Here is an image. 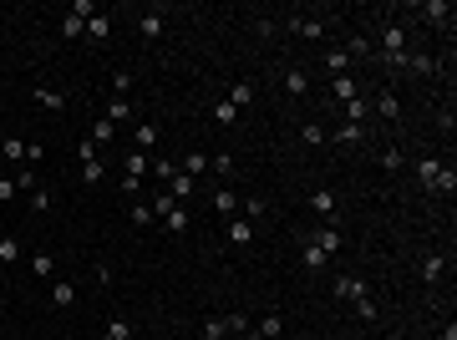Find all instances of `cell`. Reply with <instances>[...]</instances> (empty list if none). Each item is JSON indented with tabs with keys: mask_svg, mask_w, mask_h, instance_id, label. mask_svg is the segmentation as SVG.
Masks as SVG:
<instances>
[{
	"mask_svg": "<svg viewBox=\"0 0 457 340\" xmlns=\"http://www.w3.org/2000/svg\"><path fill=\"white\" fill-rule=\"evenodd\" d=\"M417 183L432 188V193H442V198L457 193V173H452L447 163H437V158H417Z\"/></svg>",
	"mask_w": 457,
	"mask_h": 340,
	"instance_id": "obj_1",
	"label": "cell"
},
{
	"mask_svg": "<svg viewBox=\"0 0 457 340\" xmlns=\"http://www.w3.org/2000/svg\"><path fill=\"white\" fill-rule=\"evenodd\" d=\"M381 61L406 67V26H397V20H386V26H381Z\"/></svg>",
	"mask_w": 457,
	"mask_h": 340,
	"instance_id": "obj_2",
	"label": "cell"
},
{
	"mask_svg": "<svg viewBox=\"0 0 457 340\" xmlns=\"http://www.w3.org/2000/svg\"><path fill=\"white\" fill-rule=\"evenodd\" d=\"M305 239H310V244L325 254V259H336V254L345 249V233H340V224H320V229H310V233H305Z\"/></svg>",
	"mask_w": 457,
	"mask_h": 340,
	"instance_id": "obj_3",
	"label": "cell"
},
{
	"mask_svg": "<svg viewBox=\"0 0 457 340\" xmlns=\"http://www.w3.org/2000/svg\"><path fill=\"white\" fill-rule=\"evenodd\" d=\"M325 26H331V20H310V15H285V31H295V36H305V41H320V36H325Z\"/></svg>",
	"mask_w": 457,
	"mask_h": 340,
	"instance_id": "obj_4",
	"label": "cell"
},
{
	"mask_svg": "<svg viewBox=\"0 0 457 340\" xmlns=\"http://www.w3.org/2000/svg\"><path fill=\"white\" fill-rule=\"evenodd\" d=\"M310 208H315V214H325V224H336V214H340V198L331 193V188H315V193H310Z\"/></svg>",
	"mask_w": 457,
	"mask_h": 340,
	"instance_id": "obj_5",
	"label": "cell"
},
{
	"mask_svg": "<svg viewBox=\"0 0 457 340\" xmlns=\"http://www.w3.org/2000/svg\"><path fill=\"white\" fill-rule=\"evenodd\" d=\"M163 26H168V20H163V11H147V15H138V36L147 41V46H152V41H163Z\"/></svg>",
	"mask_w": 457,
	"mask_h": 340,
	"instance_id": "obj_6",
	"label": "cell"
},
{
	"mask_svg": "<svg viewBox=\"0 0 457 340\" xmlns=\"http://www.w3.org/2000/svg\"><path fill=\"white\" fill-rule=\"evenodd\" d=\"M147 168H152V158H147V153H127V178H122V188H127V193L138 188V178L147 173Z\"/></svg>",
	"mask_w": 457,
	"mask_h": 340,
	"instance_id": "obj_7",
	"label": "cell"
},
{
	"mask_svg": "<svg viewBox=\"0 0 457 340\" xmlns=\"http://www.w3.org/2000/svg\"><path fill=\"white\" fill-rule=\"evenodd\" d=\"M331 97H336V102H356V97H361V81H356L351 72H345V76H331Z\"/></svg>",
	"mask_w": 457,
	"mask_h": 340,
	"instance_id": "obj_8",
	"label": "cell"
},
{
	"mask_svg": "<svg viewBox=\"0 0 457 340\" xmlns=\"http://www.w3.org/2000/svg\"><path fill=\"white\" fill-rule=\"evenodd\" d=\"M361 294H371L366 280H356V274H340L336 280V300H361Z\"/></svg>",
	"mask_w": 457,
	"mask_h": 340,
	"instance_id": "obj_9",
	"label": "cell"
},
{
	"mask_svg": "<svg viewBox=\"0 0 457 340\" xmlns=\"http://www.w3.org/2000/svg\"><path fill=\"white\" fill-rule=\"evenodd\" d=\"M442 269H447V259H442V254H422V285H427V290L442 280Z\"/></svg>",
	"mask_w": 457,
	"mask_h": 340,
	"instance_id": "obj_10",
	"label": "cell"
},
{
	"mask_svg": "<svg viewBox=\"0 0 457 340\" xmlns=\"http://www.w3.org/2000/svg\"><path fill=\"white\" fill-rule=\"evenodd\" d=\"M133 142H138V153H152V147H158V122H138Z\"/></svg>",
	"mask_w": 457,
	"mask_h": 340,
	"instance_id": "obj_11",
	"label": "cell"
},
{
	"mask_svg": "<svg viewBox=\"0 0 457 340\" xmlns=\"http://www.w3.org/2000/svg\"><path fill=\"white\" fill-rule=\"evenodd\" d=\"M376 112H381L386 122H402V102H397V92H391V87L376 92Z\"/></svg>",
	"mask_w": 457,
	"mask_h": 340,
	"instance_id": "obj_12",
	"label": "cell"
},
{
	"mask_svg": "<svg viewBox=\"0 0 457 340\" xmlns=\"http://www.w3.org/2000/svg\"><path fill=\"white\" fill-rule=\"evenodd\" d=\"M31 274H36V280H51V274H56V254L36 249V254H31Z\"/></svg>",
	"mask_w": 457,
	"mask_h": 340,
	"instance_id": "obj_13",
	"label": "cell"
},
{
	"mask_svg": "<svg viewBox=\"0 0 457 340\" xmlns=\"http://www.w3.org/2000/svg\"><path fill=\"white\" fill-rule=\"evenodd\" d=\"M422 15L432 20V26H452V6H447V0H427Z\"/></svg>",
	"mask_w": 457,
	"mask_h": 340,
	"instance_id": "obj_14",
	"label": "cell"
},
{
	"mask_svg": "<svg viewBox=\"0 0 457 340\" xmlns=\"http://www.w3.org/2000/svg\"><path fill=\"white\" fill-rule=\"evenodd\" d=\"M107 122H112V127L133 122V102H127V97H112V102H107Z\"/></svg>",
	"mask_w": 457,
	"mask_h": 340,
	"instance_id": "obj_15",
	"label": "cell"
},
{
	"mask_svg": "<svg viewBox=\"0 0 457 340\" xmlns=\"http://www.w3.org/2000/svg\"><path fill=\"white\" fill-rule=\"evenodd\" d=\"M285 92H290V97H305V92H310V72L290 67V72H285Z\"/></svg>",
	"mask_w": 457,
	"mask_h": 340,
	"instance_id": "obj_16",
	"label": "cell"
},
{
	"mask_svg": "<svg viewBox=\"0 0 457 340\" xmlns=\"http://www.w3.org/2000/svg\"><path fill=\"white\" fill-rule=\"evenodd\" d=\"M325 72H331V76H345V72H351V56H345V46L325 51Z\"/></svg>",
	"mask_w": 457,
	"mask_h": 340,
	"instance_id": "obj_17",
	"label": "cell"
},
{
	"mask_svg": "<svg viewBox=\"0 0 457 340\" xmlns=\"http://www.w3.org/2000/svg\"><path fill=\"white\" fill-rule=\"evenodd\" d=\"M36 102H41L46 112H67V97H61L56 87H36Z\"/></svg>",
	"mask_w": 457,
	"mask_h": 340,
	"instance_id": "obj_18",
	"label": "cell"
},
{
	"mask_svg": "<svg viewBox=\"0 0 457 340\" xmlns=\"http://www.w3.org/2000/svg\"><path fill=\"white\" fill-rule=\"evenodd\" d=\"M376 163L386 168V173H402V168H406V153H402V147H381Z\"/></svg>",
	"mask_w": 457,
	"mask_h": 340,
	"instance_id": "obj_19",
	"label": "cell"
},
{
	"mask_svg": "<svg viewBox=\"0 0 457 340\" xmlns=\"http://www.w3.org/2000/svg\"><path fill=\"white\" fill-rule=\"evenodd\" d=\"M300 264H305V269H310V274H320V269H325V264H331V259H325V254H320V249H315L310 239H305V249H300Z\"/></svg>",
	"mask_w": 457,
	"mask_h": 340,
	"instance_id": "obj_20",
	"label": "cell"
},
{
	"mask_svg": "<svg viewBox=\"0 0 457 340\" xmlns=\"http://www.w3.org/2000/svg\"><path fill=\"white\" fill-rule=\"evenodd\" d=\"M72 300H77V285H72V280H56V285H51V305H56V310H67Z\"/></svg>",
	"mask_w": 457,
	"mask_h": 340,
	"instance_id": "obj_21",
	"label": "cell"
},
{
	"mask_svg": "<svg viewBox=\"0 0 457 340\" xmlns=\"http://www.w3.org/2000/svg\"><path fill=\"white\" fill-rule=\"evenodd\" d=\"M224 102H234V107H249V102H254V81H234Z\"/></svg>",
	"mask_w": 457,
	"mask_h": 340,
	"instance_id": "obj_22",
	"label": "cell"
},
{
	"mask_svg": "<svg viewBox=\"0 0 457 340\" xmlns=\"http://www.w3.org/2000/svg\"><path fill=\"white\" fill-rule=\"evenodd\" d=\"M285 335V315H265V320H259V340H279Z\"/></svg>",
	"mask_w": 457,
	"mask_h": 340,
	"instance_id": "obj_23",
	"label": "cell"
},
{
	"mask_svg": "<svg viewBox=\"0 0 457 340\" xmlns=\"http://www.w3.org/2000/svg\"><path fill=\"white\" fill-rule=\"evenodd\" d=\"M300 142H305V147H325L331 137H325V127H320V122H305V127H300Z\"/></svg>",
	"mask_w": 457,
	"mask_h": 340,
	"instance_id": "obj_24",
	"label": "cell"
},
{
	"mask_svg": "<svg viewBox=\"0 0 457 340\" xmlns=\"http://www.w3.org/2000/svg\"><path fill=\"white\" fill-rule=\"evenodd\" d=\"M331 142H345V147H356V142H366V127H356V122H340V132H336Z\"/></svg>",
	"mask_w": 457,
	"mask_h": 340,
	"instance_id": "obj_25",
	"label": "cell"
},
{
	"mask_svg": "<svg viewBox=\"0 0 457 340\" xmlns=\"http://www.w3.org/2000/svg\"><path fill=\"white\" fill-rule=\"evenodd\" d=\"M229 239L234 244H254V224L249 219H229Z\"/></svg>",
	"mask_w": 457,
	"mask_h": 340,
	"instance_id": "obj_26",
	"label": "cell"
},
{
	"mask_svg": "<svg viewBox=\"0 0 457 340\" xmlns=\"http://www.w3.org/2000/svg\"><path fill=\"white\" fill-rule=\"evenodd\" d=\"M340 107H345V122H356V127L371 117V102H361V97H356V102H340Z\"/></svg>",
	"mask_w": 457,
	"mask_h": 340,
	"instance_id": "obj_27",
	"label": "cell"
},
{
	"mask_svg": "<svg viewBox=\"0 0 457 340\" xmlns=\"http://www.w3.org/2000/svg\"><path fill=\"white\" fill-rule=\"evenodd\" d=\"M0 158H11V163H26V142H20V137H0Z\"/></svg>",
	"mask_w": 457,
	"mask_h": 340,
	"instance_id": "obj_28",
	"label": "cell"
},
{
	"mask_svg": "<svg viewBox=\"0 0 457 340\" xmlns=\"http://www.w3.org/2000/svg\"><path fill=\"white\" fill-rule=\"evenodd\" d=\"M239 198H234V188H213V214H234Z\"/></svg>",
	"mask_w": 457,
	"mask_h": 340,
	"instance_id": "obj_29",
	"label": "cell"
},
{
	"mask_svg": "<svg viewBox=\"0 0 457 340\" xmlns=\"http://www.w3.org/2000/svg\"><path fill=\"white\" fill-rule=\"evenodd\" d=\"M178 173H188V178H199V173H208V158H204V153H188V158L178 163Z\"/></svg>",
	"mask_w": 457,
	"mask_h": 340,
	"instance_id": "obj_30",
	"label": "cell"
},
{
	"mask_svg": "<svg viewBox=\"0 0 457 340\" xmlns=\"http://www.w3.org/2000/svg\"><path fill=\"white\" fill-rule=\"evenodd\" d=\"M173 208H183V203H178V198H173V193H168V188H163V193H158V198H152V219H168V214H173Z\"/></svg>",
	"mask_w": 457,
	"mask_h": 340,
	"instance_id": "obj_31",
	"label": "cell"
},
{
	"mask_svg": "<svg viewBox=\"0 0 457 340\" xmlns=\"http://www.w3.org/2000/svg\"><path fill=\"white\" fill-rule=\"evenodd\" d=\"M81 31H86V15H77V11H72L67 20H61V41H77Z\"/></svg>",
	"mask_w": 457,
	"mask_h": 340,
	"instance_id": "obj_32",
	"label": "cell"
},
{
	"mask_svg": "<svg viewBox=\"0 0 457 340\" xmlns=\"http://www.w3.org/2000/svg\"><path fill=\"white\" fill-rule=\"evenodd\" d=\"M168 193L178 198V203H188V198H193V178H188V173H178V178L168 183Z\"/></svg>",
	"mask_w": 457,
	"mask_h": 340,
	"instance_id": "obj_33",
	"label": "cell"
},
{
	"mask_svg": "<svg viewBox=\"0 0 457 340\" xmlns=\"http://www.w3.org/2000/svg\"><path fill=\"white\" fill-rule=\"evenodd\" d=\"M127 219H133V229H147V224H158V219H152V203H133V208H127Z\"/></svg>",
	"mask_w": 457,
	"mask_h": 340,
	"instance_id": "obj_34",
	"label": "cell"
},
{
	"mask_svg": "<svg viewBox=\"0 0 457 340\" xmlns=\"http://www.w3.org/2000/svg\"><path fill=\"white\" fill-rule=\"evenodd\" d=\"M152 178H163V188L178 178V163H168V158H152Z\"/></svg>",
	"mask_w": 457,
	"mask_h": 340,
	"instance_id": "obj_35",
	"label": "cell"
},
{
	"mask_svg": "<svg viewBox=\"0 0 457 340\" xmlns=\"http://www.w3.org/2000/svg\"><path fill=\"white\" fill-rule=\"evenodd\" d=\"M51 203H56V198H51V188H41V183H36V188H31V214H46Z\"/></svg>",
	"mask_w": 457,
	"mask_h": 340,
	"instance_id": "obj_36",
	"label": "cell"
},
{
	"mask_svg": "<svg viewBox=\"0 0 457 340\" xmlns=\"http://www.w3.org/2000/svg\"><path fill=\"white\" fill-rule=\"evenodd\" d=\"M86 36H92V41H107V36H112V20H107V15H92V20H86Z\"/></svg>",
	"mask_w": 457,
	"mask_h": 340,
	"instance_id": "obj_37",
	"label": "cell"
},
{
	"mask_svg": "<svg viewBox=\"0 0 457 340\" xmlns=\"http://www.w3.org/2000/svg\"><path fill=\"white\" fill-rule=\"evenodd\" d=\"M15 259H20V239L6 233V239H0V264H15Z\"/></svg>",
	"mask_w": 457,
	"mask_h": 340,
	"instance_id": "obj_38",
	"label": "cell"
},
{
	"mask_svg": "<svg viewBox=\"0 0 457 340\" xmlns=\"http://www.w3.org/2000/svg\"><path fill=\"white\" fill-rule=\"evenodd\" d=\"M102 178H107V163H102V158L81 163V183H102Z\"/></svg>",
	"mask_w": 457,
	"mask_h": 340,
	"instance_id": "obj_39",
	"label": "cell"
},
{
	"mask_svg": "<svg viewBox=\"0 0 457 340\" xmlns=\"http://www.w3.org/2000/svg\"><path fill=\"white\" fill-rule=\"evenodd\" d=\"M234 117H239L234 102H213V122H219V127H234Z\"/></svg>",
	"mask_w": 457,
	"mask_h": 340,
	"instance_id": "obj_40",
	"label": "cell"
},
{
	"mask_svg": "<svg viewBox=\"0 0 457 340\" xmlns=\"http://www.w3.org/2000/svg\"><path fill=\"white\" fill-rule=\"evenodd\" d=\"M112 137H117V127H112V122H107V117H102V122L92 127V142L102 147V142H112Z\"/></svg>",
	"mask_w": 457,
	"mask_h": 340,
	"instance_id": "obj_41",
	"label": "cell"
},
{
	"mask_svg": "<svg viewBox=\"0 0 457 340\" xmlns=\"http://www.w3.org/2000/svg\"><path fill=\"white\" fill-rule=\"evenodd\" d=\"M208 168H213V173H224V178H234V158H229V153H213Z\"/></svg>",
	"mask_w": 457,
	"mask_h": 340,
	"instance_id": "obj_42",
	"label": "cell"
},
{
	"mask_svg": "<svg viewBox=\"0 0 457 340\" xmlns=\"http://www.w3.org/2000/svg\"><path fill=\"white\" fill-rule=\"evenodd\" d=\"M224 330H229V335H244V340H249V320H244V315H224Z\"/></svg>",
	"mask_w": 457,
	"mask_h": 340,
	"instance_id": "obj_43",
	"label": "cell"
},
{
	"mask_svg": "<svg viewBox=\"0 0 457 340\" xmlns=\"http://www.w3.org/2000/svg\"><path fill=\"white\" fill-rule=\"evenodd\" d=\"M204 340H234V335L224 330V320H204Z\"/></svg>",
	"mask_w": 457,
	"mask_h": 340,
	"instance_id": "obj_44",
	"label": "cell"
},
{
	"mask_svg": "<svg viewBox=\"0 0 457 340\" xmlns=\"http://www.w3.org/2000/svg\"><path fill=\"white\" fill-rule=\"evenodd\" d=\"M36 183H41V178H36V168H20V173H15V188H20V193H31Z\"/></svg>",
	"mask_w": 457,
	"mask_h": 340,
	"instance_id": "obj_45",
	"label": "cell"
},
{
	"mask_svg": "<svg viewBox=\"0 0 457 340\" xmlns=\"http://www.w3.org/2000/svg\"><path fill=\"white\" fill-rule=\"evenodd\" d=\"M351 305H356L361 320H376V300H371V294H361V300H351Z\"/></svg>",
	"mask_w": 457,
	"mask_h": 340,
	"instance_id": "obj_46",
	"label": "cell"
},
{
	"mask_svg": "<svg viewBox=\"0 0 457 340\" xmlns=\"http://www.w3.org/2000/svg\"><path fill=\"white\" fill-rule=\"evenodd\" d=\"M107 335H112V340H133V325H127V320H107Z\"/></svg>",
	"mask_w": 457,
	"mask_h": 340,
	"instance_id": "obj_47",
	"label": "cell"
},
{
	"mask_svg": "<svg viewBox=\"0 0 457 340\" xmlns=\"http://www.w3.org/2000/svg\"><path fill=\"white\" fill-rule=\"evenodd\" d=\"M77 158H81V163H92V158H97V142H92V137H81V142H77Z\"/></svg>",
	"mask_w": 457,
	"mask_h": 340,
	"instance_id": "obj_48",
	"label": "cell"
},
{
	"mask_svg": "<svg viewBox=\"0 0 457 340\" xmlns=\"http://www.w3.org/2000/svg\"><path fill=\"white\" fill-rule=\"evenodd\" d=\"M265 208H270V203L259 198V193H254V198H244V214H249V219H259V214H265Z\"/></svg>",
	"mask_w": 457,
	"mask_h": 340,
	"instance_id": "obj_49",
	"label": "cell"
},
{
	"mask_svg": "<svg viewBox=\"0 0 457 340\" xmlns=\"http://www.w3.org/2000/svg\"><path fill=\"white\" fill-rule=\"evenodd\" d=\"M20 193V188H15V178H0V203H11Z\"/></svg>",
	"mask_w": 457,
	"mask_h": 340,
	"instance_id": "obj_50",
	"label": "cell"
}]
</instances>
